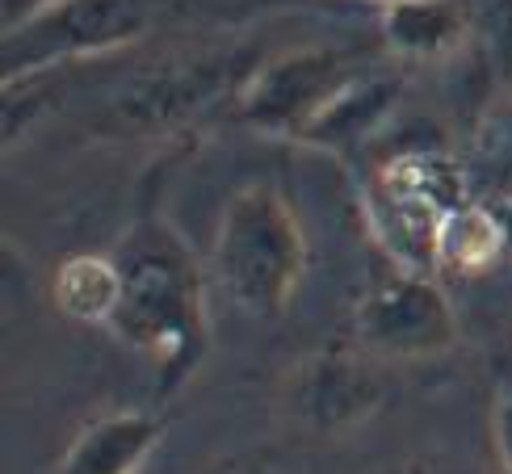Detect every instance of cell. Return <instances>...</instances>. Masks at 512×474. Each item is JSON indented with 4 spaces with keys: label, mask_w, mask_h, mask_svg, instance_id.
Listing matches in <instances>:
<instances>
[{
    "label": "cell",
    "mask_w": 512,
    "mask_h": 474,
    "mask_svg": "<svg viewBox=\"0 0 512 474\" xmlns=\"http://www.w3.org/2000/svg\"><path fill=\"white\" fill-rule=\"evenodd\" d=\"M110 256L122 277V298L105 332L139 353L160 374V386L173 391L210 349L206 273L198 252L177 227L143 219L118 235Z\"/></svg>",
    "instance_id": "cell-1"
},
{
    "label": "cell",
    "mask_w": 512,
    "mask_h": 474,
    "mask_svg": "<svg viewBox=\"0 0 512 474\" xmlns=\"http://www.w3.org/2000/svg\"><path fill=\"white\" fill-rule=\"evenodd\" d=\"M307 261V227L282 189L248 181L231 193L210 244V273L231 303L256 319L286 315L307 277Z\"/></svg>",
    "instance_id": "cell-2"
},
{
    "label": "cell",
    "mask_w": 512,
    "mask_h": 474,
    "mask_svg": "<svg viewBox=\"0 0 512 474\" xmlns=\"http://www.w3.org/2000/svg\"><path fill=\"white\" fill-rule=\"evenodd\" d=\"M256 68L244 47H189L139 68L110 93L97 126L122 139H160L206 118L219 101H236Z\"/></svg>",
    "instance_id": "cell-3"
},
{
    "label": "cell",
    "mask_w": 512,
    "mask_h": 474,
    "mask_svg": "<svg viewBox=\"0 0 512 474\" xmlns=\"http://www.w3.org/2000/svg\"><path fill=\"white\" fill-rule=\"evenodd\" d=\"M194 0H55L26 26L0 34L5 76L51 72L118 55L177 26Z\"/></svg>",
    "instance_id": "cell-4"
},
{
    "label": "cell",
    "mask_w": 512,
    "mask_h": 474,
    "mask_svg": "<svg viewBox=\"0 0 512 474\" xmlns=\"http://www.w3.org/2000/svg\"><path fill=\"white\" fill-rule=\"evenodd\" d=\"M361 68H366V59L357 51L328 47V42H307V47L265 55L256 59V68L240 84L236 118L261 135L298 139V131L319 114V105Z\"/></svg>",
    "instance_id": "cell-5"
},
{
    "label": "cell",
    "mask_w": 512,
    "mask_h": 474,
    "mask_svg": "<svg viewBox=\"0 0 512 474\" xmlns=\"http://www.w3.org/2000/svg\"><path fill=\"white\" fill-rule=\"evenodd\" d=\"M353 340L378 361H433L458 344V315L437 273L399 269L357 298Z\"/></svg>",
    "instance_id": "cell-6"
},
{
    "label": "cell",
    "mask_w": 512,
    "mask_h": 474,
    "mask_svg": "<svg viewBox=\"0 0 512 474\" xmlns=\"http://www.w3.org/2000/svg\"><path fill=\"white\" fill-rule=\"evenodd\" d=\"M294 412L315 433L340 437L353 433L378 407L387 403V386L378 374V357L366 353L357 340L349 344H328L315 357H307L294 374Z\"/></svg>",
    "instance_id": "cell-7"
},
{
    "label": "cell",
    "mask_w": 512,
    "mask_h": 474,
    "mask_svg": "<svg viewBox=\"0 0 512 474\" xmlns=\"http://www.w3.org/2000/svg\"><path fill=\"white\" fill-rule=\"evenodd\" d=\"M403 93V80L387 68H361L353 80H345L340 89L319 105V114L298 131L294 143L319 147V152H349L366 135H374L387 114L395 110V101Z\"/></svg>",
    "instance_id": "cell-8"
},
{
    "label": "cell",
    "mask_w": 512,
    "mask_h": 474,
    "mask_svg": "<svg viewBox=\"0 0 512 474\" xmlns=\"http://www.w3.org/2000/svg\"><path fill=\"white\" fill-rule=\"evenodd\" d=\"M164 428L152 412H105L59 454L55 474H143Z\"/></svg>",
    "instance_id": "cell-9"
},
{
    "label": "cell",
    "mask_w": 512,
    "mask_h": 474,
    "mask_svg": "<svg viewBox=\"0 0 512 474\" xmlns=\"http://www.w3.org/2000/svg\"><path fill=\"white\" fill-rule=\"evenodd\" d=\"M471 17L462 0H395L382 5V38L395 59L437 63L471 38Z\"/></svg>",
    "instance_id": "cell-10"
},
{
    "label": "cell",
    "mask_w": 512,
    "mask_h": 474,
    "mask_svg": "<svg viewBox=\"0 0 512 474\" xmlns=\"http://www.w3.org/2000/svg\"><path fill=\"white\" fill-rule=\"evenodd\" d=\"M51 298L59 315L84 328H110L122 298V277L110 252H72L51 273Z\"/></svg>",
    "instance_id": "cell-11"
},
{
    "label": "cell",
    "mask_w": 512,
    "mask_h": 474,
    "mask_svg": "<svg viewBox=\"0 0 512 474\" xmlns=\"http://www.w3.org/2000/svg\"><path fill=\"white\" fill-rule=\"evenodd\" d=\"M508 244V223L500 214L462 202L437 227V273H487Z\"/></svg>",
    "instance_id": "cell-12"
},
{
    "label": "cell",
    "mask_w": 512,
    "mask_h": 474,
    "mask_svg": "<svg viewBox=\"0 0 512 474\" xmlns=\"http://www.w3.org/2000/svg\"><path fill=\"white\" fill-rule=\"evenodd\" d=\"M483 59L504 89H512V0H492L479 17Z\"/></svg>",
    "instance_id": "cell-13"
},
{
    "label": "cell",
    "mask_w": 512,
    "mask_h": 474,
    "mask_svg": "<svg viewBox=\"0 0 512 474\" xmlns=\"http://www.w3.org/2000/svg\"><path fill=\"white\" fill-rule=\"evenodd\" d=\"M492 449L504 474H512V391L496 399L492 407Z\"/></svg>",
    "instance_id": "cell-14"
},
{
    "label": "cell",
    "mask_w": 512,
    "mask_h": 474,
    "mask_svg": "<svg viewBox=\"0 0 512 474\" xmlns=\"http://www.w3.org/2000/svg\"><path fill=\"white\" fill-rule=\"evenodd\" d=\"M51 5L55 0H0V34L26 26L30 17H38L42 9H51Z\"/></svg>",
    "instance_id": "cell-15"
},
{
    "label": "cell",
    "mask_w": 512,
    "mask_h": 474,
    "mask_svg": "<svg viewBox=\"0 0 512 474\" xmlns=\"http://www.w3.org/2000/svg\"><path fill=\"white\" fill-rule=\"evenodd\" d=\"M382 474H437V470H429V466H391V470H382Z\"/></svg>",
    "instance_id": "cell-16"
},
{
    "label": "cell",
    "mask_w": 512,
    "mask_h": 474,
    "mask_svg": "<svg viewBox=\"0 0 512 474\" xmlns=\"http://www.w3.org/2000/svg\"><path fill=\"white\" fill-rule=\"evenodd\" d=\"M231 474H273V470H261V466H248V470H231Z\"/></svg>",
    "instance_id": "cell-17"
},
{
    "label": "cell",
    "mask_w": 512,
    "mask_h": 474,
    "mask_svg": "<svg viewBox=\"0 0 512 474\" xmlns=\"http://www.w3.org/2000/svg\"><path fill=\"white\" fill-rule=\"evenodd\" d=\"M504 223H508V240H512V210H508V219H504Z\"/></svg>",
    "instance_id": "cell-18"
},
{
    "label": "cell",
    "mask_w": 512,
    "mask_h": 474,
    "mask_svg": "<svg viewBox=\"0 0 512 474\" xmlns=\"http://www.w3.org/2000/svg\"><path fill=\"white\" fill-rule=\"evenodd\" d=\"M374 5H378V9H382V5H395V0H374Z\"/></svg>",
    "instance_id": "cell-19"
}]
</instances>
